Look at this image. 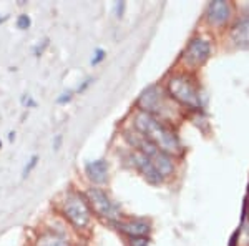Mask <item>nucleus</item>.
I'll list each match as a JSON object with an SVG mask.
<instances>
[{"mask_svg":"<svg viewBox=\"0 0 249 246\" xmlns=\"http://www.w3.org/2000/svg\"><path fill=\"white\" fill-rule=\"evenodd\" d=\"M91 83H93V78H87L85 82H83L82 85H80V87L77 88V94H83V92H85L87 88L91 85Z\"/></svg>","mask_w":249,"mask_h":246,"instance_id":"21","label":"nucleus"},{"mask_svg":"<svg viewBox=\"0 0 249 246\" xmlns=\"http://www.w3.org/2000/svg\"><path fill=\"white\" fill-rule=\"evenodd\" d=\"M20 102H22L23 107H27V108H35V107H37V102H35V100L32 98L30 95H23Z\"/></svg>","mask_w":249,"mask_h":246,"instance_id":"19","label":"nucleus"},{"mask_svg":"<svg viewBox=\"0 0 249 246\" xmlns=\"http://www.w3.org/2000/svg\"><path fill=\"white\" fill-rule=\"evenodd\" d=\"M231 38L236 43V47L249 48V17L236 23L231 32Z\"/></svg>","mask_w":249,"mask_h":246,"instance_id":"12","label":"nucleus"},{"mask_svg":"<svg viewBox=\"0 0 249 246\" xmlns=\"http://www.w3.org/2000/svg\"><path fill=\"white\" fill-rule=\"evenodd\" d=\"M32 25V19L27 14H20L17 17V29L18 30H29Z\"/></svg>","mask_w":249,"mask_h":246,"instance_id":"15","label":"nucleus"},{"mask_svg":"<svg viewBox=\"0 0 249 246\" xmlns=\"http://www.w3.org/2000/svg\"><path fill=\"white\" fill-rule=\"evenodd\" d=\"M73 94H75V90H67V92H63V94H60L57 96V103L58 105H67L68 102H71Z\"/></svg>","mask_w":249,"mask_h":246,"instance_id":"16","label":"nucleus"},{"mask_svg":"<svg viewBox=\"0 0 249 246\" xmlns=\"http://www.w3.org/2000/svg\"><path fill=\"white\" fill-rule=\"evenodd\" d=\"M168 92L175 100L191 110H199L203 107L201 94L191 78L186 75H175L168 82Z\"/></svg>","mask_w":249,"mask_h":246,"instance_id":"3","label":"nucleus"},{"mask_svg":"<svg viewBox=\"0 0 249 246\" xmlns=\"http://www.w3.org/2000/svg\"><path fill=\"white\" fill-rule=\"evenodd\" d=\"M138 107L142 108V112H144V114H150L155 116V114L161 112V107H164L161 90L156 85H151L146 90H143V94L138 98Z\"/></svg>","mask_w":249,"mask_h":246,"instance_id":"7","label":"nucleus"},{"mask_svg":"<svg viewBox=\"0 0 249 246\" xmlns=\"http://www.w3.org/2000/svg\"><path fill=\"white\" fill-rule=\"evenodd\" d=\"M128 138H130V142L135 145L136 150L140 153H143V155L153 163V167L156 168V171L161 175V178L171 175L173 170H175L171 155H168V153H164L163 150H160L156 145H153L150 140L144 138L142 133H136V136L128 135Z\"/></svg>","mask_w":249,"mask_h":246,"instance_id":"2","label":"nucleus"},{"mask_svg":"<svg viewBox=\"0 0 249 246\" xmlns=\"http://www.w3.org/2000/svg\"><path fill=\"white\" fill-rule=\"evenodd\" d=\"M135 127L146 140H150L151 143L156 145L160 150L171 155V153H179L181 151V143H179L178 136L175 135V132L164 125L161 120H158L156 116L150 114H142L136 115L135 118Z\"/></svg>","mask_w":249,"mask_h":246,"instance_id":"1","label":"nucleus"},{"mask_svg":"<svg viewBox=\"0 0 249 246\" xmlns=\"http://www.w3.org/2000/svg\"><path fill=\"white\" fill-rule=\"evenodd\" d=\"M115 227L130 238L146 236L150 233V223L144 220H116Z\"/></svg>","mask_w":249,"mask_h":246,"instance_id":"9","label":"nucleus"},{"mask_svg":"<svg viewBox=\"0 0 249 246\" xmlns=\"http://www.w3.org/2000/svg\"><path fill=\"white\" fill-rule=\"evenodd\" d=\"M7 20H9V15H2V17H0V25H2L3 22H7Z\"/></svg>","mask_w":249,"mask_h":246,"instance_id":"24","label":"nucleus"},{"mask_svg":"<svg viewBox=\"0 0 249 246\" xmlns=\"http://www.w3.org/2000/svg\"><path fill=\"white\" fill-rule=\"evenodd\" d=\"M63 213L70 220V223L78 229L87 228L91 220L90 205L83 196L77 195V193L67 195L65 201H63Z\"/></svg>","mask_w":249,"mask_h":246,"instance_id":"4","label":"nucleus"},{"mask_svg":"<svg viewBox=\"0 0 249 246\" xmlns=\"http://www.w3.org/2000/svg\"><path fill=\"white\" fill-rule=\"evenodd\" d=\"M48 47V38H45V40H42V45H38L34 48V54H35V57H40V55L43 54V50H45V48Z\"/></svg>","mask_w":249,"mask_h":246,"instance_id":"20","label":"nucleus"},{"mask_svg":"<svg viewBox=\"0 0 249 246\" xmlns=\"http://www.w3.org/2000/svg\"><path fill=\"white\" fill-rule=\"evenodd\" d=\"M210 52H211V47L206 40L195 38V40H191L186 52H184V62L191 67L203 65V63L210 58Z\"/></svg>","mask_w":249,"mask_h":246,"instance_id":"6","label":"nucleus"},{"mask_svg":"<svg viewBox=\"0 0 249 246\" xmlns=\"http://www.w3.org/2000/svg\"><path fill=\"white\" fill-rule=\"evenodd\" d=\"M38 246H68V243L63 240L62 236H57V235H47L40 240V245Z\"/></svg>","mask_w":249,"mask_h":246,"instance_id":"13","label":"nucleus"},{"mask_svg":"<svg viewBox=\"0 0 249 246\" xmlns=\"http://www.w3.org/2000/svg\"><path fill=\"white\" fill-rule=\"evenodd\" d=\"M230 17H231V5L228 2L218 0V2L210 3V7H208V20L211 23L221 25V23L228 22Z\"/></svg>","mask_w":249,"mask_h":246,"instance_id":"10","label":"nucleus"},{"mask_svg":"<svg viewBox=\"0 0 249 246\" xmlns=\"http://www.w3.org/2000/svg\"><path fill=\"white\" fill-rule=\"evenodd\" d=\"M130 246H150V240H148V236L130 238Z\"/></svg>","mask_w":249,"mask_h":246,"instance_id":"17","label":"nucleus"},{"mask_svg":"<svg viewBox=\"0 0 249 246\" xmlns=\"http://www.w3.org/2000/svg\"><path fill=\"white\" fill-rule=\"evenodd\" d=\"M124 7H126V3H124V2H118V3H116V5H115V10H116V17H120V19L123 17Z\"/></svg>","mask_w":249,"mask_h":246,"instance_id":"22","label":"nucleus"},{"mask_svg":"<svg viewBox=\"0 0 249 246\" xmlns=\"http://www.w3.org/2000/svg\"><path fill=\"white\" fill-rule=\"evenodd\" d=\"M62 142H63V135H57L53 138V150L55 151L60 150V147H62Z\"/></svg>","mask_w":249,"mask_h":246,"instance_id":"23","label":"nucleus"},{"mask_svg":"<svg viewBox=\"0 0 249 246\" xmlns=\"http://www.w3.org/2000/svg\"><path fill=\"white\" fill-rule=\"evenodd\" d=\"M131 158V163L135 165V168L138 170L142 175L146 178V181H150L151 185H158L161 183V175H160L158 171H156V168L153 167V163H151L150 160L146 158V156L143 155V153H140L138 150H135L133 153L130 155Z\"/></svg>","mask_w":249,"mask_h":246,"instance_id":"8","label":"nucleus"},{"mask_svg":"<svg viewBox=\"0 0 249 246\" xmlns=\"http://www.w3.org/2000/svg\"><path fill=\"white\" fill-rule=\"evenodd\" d=\"M87 196H88V205L95 209L96 215L107 218V220H110L111 223H115L116 220H120L118 207L110 200V196H108L103 189L90 188L87 191Z\"/></svg>","mask_w":249,"mask_h":246,"instance_id":"5","label":"nucleus"},{"mask_svg":"<svg viewBox=\"0 0 249 246\" xmlns=\"http://www.w3.org/2000/svg\"><path fill=\"white\" fill-rule=\"evenodd\" d=\"M38 160H40L38 155H32L30 156V160L27 161V165L23 167V170H22V178H27V176H29L30 173L35 170V167L38 165Z\"/></svg>","mask_w":249,"mask_h":246,"instance_id":"14","label":"nucleus"},{"mask_svg":"<svg viewBox=\"0 0 249 246\" xmlns=\"http://www.w3.org/2000/svg\"><path fill=\"white\" fill-rule=\"evenodd\" d=\"M85 171H87V176L90 178L93 183H105L108 180V163L107 160L103 158H98V160H93V161H88L85 165Z\"/></svg>","mask_w":249,"mask_h":246,"instance_id":"11","label":"nucleus"},{"mask_svg":"<svg viewBox=\"0 0 249 246\" xmlns=\"http://www.w3.org/2000/svg\"><path fill=\"white\" fill-rule=\"evenodd\" d=\"M103 58H105V52H103L102 48H96L93 58H91V65H98V63L102 62Z\"/></svg>","mask_w":249,"mask_h":246,"instance_id":"18","label":"nucleus"}]
</instances>
